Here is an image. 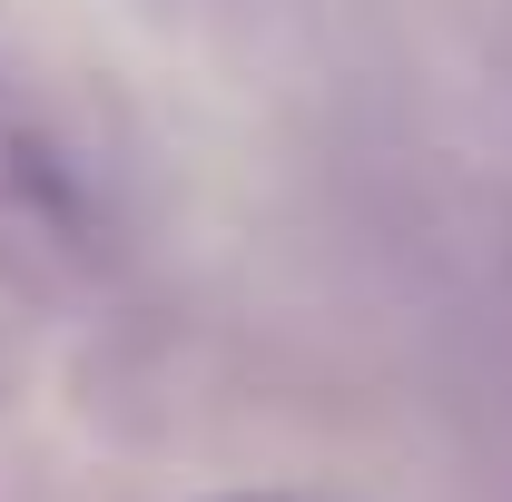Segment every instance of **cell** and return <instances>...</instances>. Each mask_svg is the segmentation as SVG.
Returning a JSON list of instances; mask_svg holds the SVG:
<instances>
[{"instance_id":"6da1fadb","label":"cell","mask_w":512,"mask_h":502,"mask_svg":"<svg viewBox=\"0 0 512 502\" xmlns=\"http://www.w3.org/2000/svg\"><path fill=\"white\" fill-rule=\"evenodd\" d=\"M237 502H286V493H237Z\"/></svg>"}]
</instances>
